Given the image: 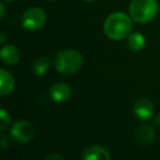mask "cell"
Here are the masks:
<instances>
[{
	"label": "cell",
	"mask_w": 160,
	"mask_h": 160,
	"mask_svg": "<svg viewBox=\"0 0 160 160\" xmlns=\"http://www.w3.org/2000/svg\"><path fill=\"white\" fill-rule=\"evenodd\" d=\"M0 9H1V14H0V18H3V15H4V11H6V9H4V6H3V3L0 4Z\"/></svg>",
	"instance_id": "obj_18"
},
{
	"label": "cell",
	"mask_w": 160,
	"mask_h": 160,
	"mask_svg": "<svg viewBox=\"0 0 160 160\" xmlns=\"http://www.w3.org/2000/svg\"><path fill=\"white\" fill-rule=\"evenodd\" d=\"M0 36H1V38H0V42H3L4 40H6V35H4V33H1V35H0Z\"/></svg>",
	"instance_id": "obj_19"
},
{
	"label": "cell",
	"mask_w": 160,
	"mask_h": 160,
	"mask_svg": "<svg viewBox=\"0 0 160 160\" xmlns=\"http://www.w3.org/2000/svg\"><path fill=\"white\" fill-rule=\"evenodd\" d=\"M145 44H146L145 37L141 33H132L128 35L127 45L130 50H134V51L141 50L145 47Z\"/></svg>",
	"instance_id": "obj_12"
},
{
	"label": "cell",
	"mask_w": 160,
	"mask_h": 160,
	"mask_svg": "<svg viewBox=\"0 0 160 160\" xmlns=\"http://www.w3.org/2000/svg\"><path fill=\"white\" fill-rule=\"evenodd\" d=\"M132 31V21L122 12L112 13L104 22V33L113 40H120L128 36Z\"/></svg>",
	"instance_id": "obj_1"
},
{
	"label": "cell",
	"mask_w": 160,
	"mask_h": 160,
	"mask_svg": "<svg viewBox=\"0 0 160 160\" xmlns=\"http://www.w3.org/2000/svg\"><path fill=\"white\" fill-rule=\"evenodd\" d=\"M85 1H94V0H85Z\"/></svg>",
	"instance_id": "obj_20"
},
{
	"label": "cell",
	"mask_w": 160,
	"mask_h": 160,
	"mask_svg": "<svg viewBox=\"0 0 160 160\" xmlns=\"http://www.w3.org/2000/svg\"><path fill=\"white\" fill-rule=\"evenodd\" d=\"M14 87V80L12 75L8 71L1 69L0 70V95L6 96L13 91Z\"/></svg>",
	"instance_id": "obj_11"
},
{
	"label": "cell",
	"mask_w": 160,
	"mask_h": 160,
	"mask_svg": "<svg viewBox=\"0 0 160 160\" xmlns=\"http://www.w3.org/2000/svg\"><path fill=\"white\" fill-rule=\"evenodd\" d=\"M46 14L40 8H31L23 13L22 26L28 31H37L44 26Z\"/></svg>",
	"instance_id": "obj_4"
},
{
	"label": "cell",
	"mask_w": 160,
	"mask_h": 160,
	"mask_svg": "<svg viewBox=\"0 0 160 160\" xmlns=\"http://www.w3.org/2000/svg\"><path fill=\"white\" fill-rule=\"evenodd\" d=\"M0 56H1L2 61L8 65L17 64L20 60L19 50L13 45H6L4 47H2Z\"/></svg>",
	"instance_id": "obj_10"
},
{
	"label": "cell",
	"mask_w": 160,
	"mask_h": 160,
	"mask_svg": "<svg viewBox=\"0 0 160 160\" xmlns=\"http://www.w3.org/2000/svg\"><path fill=\"white\" fill-rule=\"evenodd\" d=\"M44 160H65L64 157L59 154H51L46 157Z\"/></svg>",
	"instance_id": "obj_15"
},
{
	"label": "cell",
	"mask_w": 160,
	"mask_h": 160,
	"mask_svg": "<svg viewBox=\"0 0 160 160\" xmlns=\"http://www.w3.org/2000/svg\"><path fill=\"white\" fill-rule=\"evenodd\" d=\"M158 4L156 0H132L130 4V14L138 23H147L157 14Z\"/></svg>",
	"instance_id": "obj_3"
},
{
	"label": "cell",
	"mask_w": 160,
	"mask_h": 160,
	"mask_svg": "<svg viewBox=\"0 0 160 160\" xmlns=\"http://www.w3.org/2000/svg\"><path fill=\"white\" fill-rule=\"evenodd\" d=\"M0 122H1L0 130L3 132V131L7 130V128L9 127V124H10V114L6 111V109L0 110Z\"/></svg>",
	"instance_id": "obj_14"
},
{
	"label": "cell",
	"mask_w": 160,
	"mask_h": 160,
	"mask_svg": "<svg viewBox=\"0 0 160 160\" xmlns=\"http://www.w3.org/2000/svg\"><path fill=\"white\" fill-rule=\"evenodd\" d=\"M135 138L137 143L141 146H147L154 141L155 138V131L149 125H143L138 128L135 132Z\"/></svg>",
	"instance_id": "obj_9"
},
{
	"label": "cell",
	"mask_w": 160,
	"mask_h": 160,
	"mask_svg": "<svg viewBox=\"0 0 160 160\" xmlns=\"http://www.w3.org/2000/svg\"><path fill=\"white\" fill-rule=\"evenodd\" d=\"M83 160H111L110 154L100 145H92L83 152Z\"/></svg>",
	"instance_id": "obj_8"
},
{
	"label": "cell",
	"mask_w": 160,
	"mask_h": 160,
	"mask_svg": "<svg viewBox=\"0 0 160 160\" xmlns=\"http://www.w3.org/2000/svg\"><path fill=\"white\" fill-rule=\"evenodd\" d=\"M154 123L157 125V127L160 128V114H159V116H157L156 118L154 119Z\"/></svg>",
	"instance_id": "obj_17"
},
{
	"label": "cell",
	"mask_w": 160,
	"mask_h": 160,
	"mask_svg": "<svg viewBox=\"0 0 160 160\" xmlns=\"http://www.w3.org/2000/svg\"><path fill=\"white\" fill-rule=\"evenodd\" d=\"M134 112L141 120L150 119L152 117V112H154V105H152V100L145 98V97L137 99L134 105Z\"/></svg>",
	"instance_id": "obj_6"
},
{
	"label": "cell",
	"mask_w": 160,
	"mask_h": 160,
	"mask_svg": "<svg viewBox=\"0 0 160 160\" xmlns=\"http://www.w3.org/2000/svg\"><path fill=\"white\" fill-rule=\"evenodd\" d=\"M51 97L56 102H65L71 96V88L66 83H56L51 87Z\"/></svg>",
	"instance_id": "obj_7"
},
{
	"label": "cell",
	"mask_w": 160,
	"mask_h": 160,
	"mask_svg": "<svg viewBox=\"0 0 160 160\" xmlns=\"http://www.w3.org/2000/svg\"><path fill=\"white\" fill-rule=\"evenodd\" d=\"M11 135L20 143H28L35 137V128L29 121H18L11 128Z\"/></svg>",
	"instance_id": "obj_5"
},
{
	"label": "cell",
	"mask_w": 160,
	"mask_h": 160,
	"mask_svg": "<svg viewBox=\"0 0 160 160\" xmlns=\"http://www.w3.org/2000/svg\"><path fill=\"white\" fill-rule=\"evenodd\" d=\"M6 1H11V0H6Z\"/></svg>",
	"instance_id": "obj_21"
},
{
	"label": "cell",
	"mask_w": 160,
	"mask_h": 160,
	"mask_svg": "<svg viewBox=\"0 0 160 160\" xmlns=\"http://www.w3.org/2000/svg\"><path fill=\"white\" fill-rule=\"evenodd\" d=\"M7 145H9V143L6 141V138H4V137H2V138H1V147L2 148H6Z\"/></svg>",
	"instance_id": "obj_16"
},
{
	"label": "cell",
	"mask_w": 160,
	"mask_h": 160,
	"mask_svg": "<svg viewBox=\"0 0 160 160\" xmlns=\"http://www.w3.org/2000/svg\"><path fill=\"white\" fill-rule=\"evenodd\" d=\"M49 1H53V0H49Z\"/></svg>",
	"instance_id": "obj_22"
},
{
	"label": "cell",
	"mask_w": 160,
	"mask_h": 160,
	"mask_svg": "<svg viewBox=\"0 0 160 160\" xmlns=\"http://www.w3.org/2000/svg\"><path fill=\"white\" fill-rule=\"evenodd\" d=\"M83 59L79 51L68 49L58 52L55 59L56 70L63 75H73L82 67Z\"/></svg>",
	"instance_id": "obj_2"
},
{
	"label": "cell",
	"mask_w": 160,
	"mask_h": 160,
	"mask_svg": "<svg viewBox=\"0 0 160 160\" xmlns=\"http://www.w3.org/2000/svg\"><path fill=\"white\" fill-rule=\"evenodd\" d=\"M49 68V60L46 57H41L33 63V71L37 75H44Z\"/></svg>",
	"instance_id": "obj_13"
}]
</instances>
